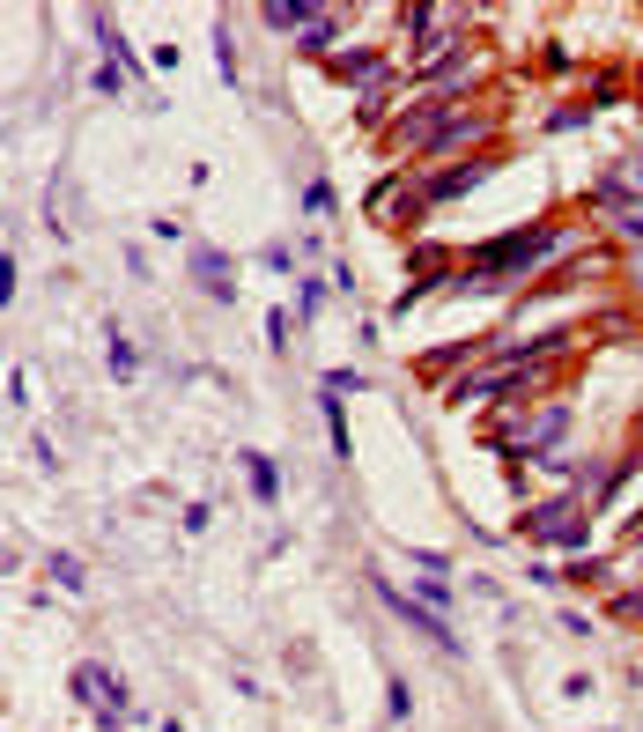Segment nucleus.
Returning a JSON list of instances; mask_svg holds the SVG:
<instances>
[{
	"label": "nucleus",
	"mask_w": 643,
	"mask_h": 732,
	"mask_svg": "<svg viewBox=\"0 0 643 732\" xmlns=\"http://www.w3.org/2000/svg\"><path fill=\"white\" fill-rule=\"evenodd\" d=\"M555 252H562V230H555V222H533V230L488 237L481 252H474V267H466V274H451V289H466V296H481V289H503V281H518V274L547 267Z\"/></svg>",
	"instance_id": "f257e3e1"
},
{
	"label": "nucleus",
	"mask_w": 643,
	"mask_h": 732,
	"mask_svg": "<svg viewBox=\"0 0 643 732\" xmlns=\"http://www.w3.org/2000/svg\"><path fill=\"white\" fill-rule=\"evenodd\" d=\"M488 171H496V156H466V163H451V171H429L422 185H414V200H407L400 215H429V208H451V200H459V193H474V185H481Z\"/></svg>",
	"instance_id": "f03ea898"
},
{
	"label": "nucleus",
	"mask_w": 643,
	"mask_h": 732,
	"mask_svg": "<svg viewBox=\"0 0 643 732\" xmlns=\"http://www.w3.org/2000/svg\"><path fill=\"white\" fill-rule=\"evenodd\" d=\"M570 444V400H547L533 422L518 429V459H540V466H555V452Z\"/></svg>",
	"instance_id": "7ed1b4c3"
},
{
	"label": "nucleus",
	"mask_w": 643,
	"mask_h": 732,
	"mask_svg": "<svg viewBox=\"0 0 643 732\" xmlns=\"http://www.w3.org/2000/svg\"><path fill=\"white\" fill-rule=\"evenodd\" d=\"M370 585H377V599H385L392 614H407V629H422V636H437V651H459V636L444 629V614H429L422 599H407V592H392V585H385V577H377V570H370Z\"/></svg>",
	"instance_id": "20e7f679"
},
{
	"label": "nucleus",
	"mask_w": 643,
	"mask_h": 732,
	"mask_svg": "<svg viewBox=\"0 0 643 732\" xmlns=\"http://www.w3.org/2000/svg\"><path fill=\"white\" fill-rule=\"evenodd\" d=\"M74 696L97 703V710H104V725H111V718H119V703H126V681H119L111 666H82V673H74Z\"/></svg>",
	"instance_id": "39448f33"
},
{
	"label": "nucleus",
	"mask_w": 643,
	"mask_h": 732,
	"mask_svg": "<svg viewBox=\"0 0 643 732\" xmlns=\"http://www.w3.org/2000/svg\"><path fill=\"white\" fill-rule=\"evenodd\" d=\"M193 281H207V296H215V304H230V296H237V281H230V267H222L215 244H200V252H193Z\"/></svg>",
	"instance_id": "423d86ee"
},
{
	"label": "nucleus",
	"mask_w": 643,
	"mask_h": 732,
	"mask_svg": "<svg viewBox=\"0 0 643 732\" xmlns=\"http://www.w3.org/2000/svg\"><path fill=\"white\" fill-rule=\"evenodd\" d=\"M259 23H267V30H311L318 8H304V0H267V8H259Z\"/></svg>",
	"instance_id": "0eeeda50"
},
{
	"label": "nucleus",
	"mask_w": 643,
	"mask_h": 732,
	"mask_svg": "<svg viewBox=\"0 0 643 732\" xmlns=\"http://www.w3.org/2000/svg\"><path fill=\"white\" fill-rule=\"evenodd\" d=\"M244 474H252V496H259V503H281V466H274V459L244 452Z\"/></svg>",
	"instance_id": "6e6552de"
},
{
	"label": "nucleus",
	"mask_w": 643,
	"mask_h": 732,
	"mask_svg": "<svg viewBox=\"0 0 643 732\" xmlns=\"http://www.w3.org/2000/svg\"><path fill=\"white\" fill-rule=\"evenodd\" d=\"M333 74H348V82H355V74H385V60H377V52H340Z\"/></svg>",
	"instance_id": "1a4fd4ad"
},
{
	"label": "nucleus",
	"mask_w": 643,
	"mask_h": 732,
	"mask_svg": "<svg viewBox=\"0 0 643 732\" xmlns=\"http://www.w3.org/2000/svg\"><path fill=\"white\" fill-rule=\"evenodd\" d=\"M333 23H340V15H333V8H318V23L304 30V52H326V45H333Z\"/></svg>",
	"instance_id": "9d476101"
},
{
	"label": "nucleus",
	"mask_w": 643,
	"mask_h": 732,
	"mask_svg": "<svg viewBox=\"0 0 643 732\" xmlns=\"http://www.w3.org/2000/svg\"><path fill=\"white\" fill-rule=\"evenodd\" d=\"M304 215H333V185H326V178L304 185Z\"/></svg>",
	"instance_id": "9b49d317"
},
{
	"label": "nucleus",
	"mask_w": 643,
	"mask_h": 732,
	"mask_svg": "<svg viewBox=\"0 0 643 732\" xmlns=\"http://www.w3.org/2000/svg\"><path fill=\"white\" fill-rule=\"evenodd\" d=\"M296 304H304V318H318V311H326V281L311 274V281H304V296H296Z\"/></svg>",
	"instance_id": "f8f14e48"
},
{
	"label": "nucleus",
	"mask_w": 643,
	"mask_h": 732,
	"mask_svg": "<svg viewBox=\"0 0 643 732\" xmlns=\"http://www.w3.org/2000/svg\"><path fill=\"white\" fill-rule=\"evenodd\" d=\"M607 614H614V622H636V614H643V592H614Z\"/></svg>",
	"instance_id": "ddd939ff"
},
{
	"label": "nucleus",
	"mask_w": 643,
	"mask_h": 732,
	"mask_svg": "<svg viewBox=\"0 0 643 732\" xmlns=\"http://www.w3.org/2000/svg\"><path fill=\"white\" fill-rule=\"evenodd\" d=\"M89 89H97V97H111V89H126V74H119V67H97V74H89Z\"/></svg>",
	"instance_id": "4468645a"
},
{
	"label": "nucleus",
	"mask_w": 643,
	"mask_h": 732,
	"mask_svg": "<svg viewBox=\"0 0 643 732\" xmlns=\"http://www.w3.org/2000/svg\"><path fill=\"white\" fill-rule=\"evenodd\" d=\"M636 562H643V518H636Z\"/></svg>",
	"instance_id": "2eb2a0df"
},
{
	"label": "nucleus",
	"mask_w": 643,
	"mask_h": 732,
	"mask_svg": "<svg viewBox=\"0 0 643 732\" xmlns=\"http://www.w3.org/2000/svg\"><path fill=\"white\" fill-rule=\"evenodd\" d=\"M636 185H643V156H636Z\"/></svg>",
	"instance_id": "dca6fc26"
}]
</instances>
